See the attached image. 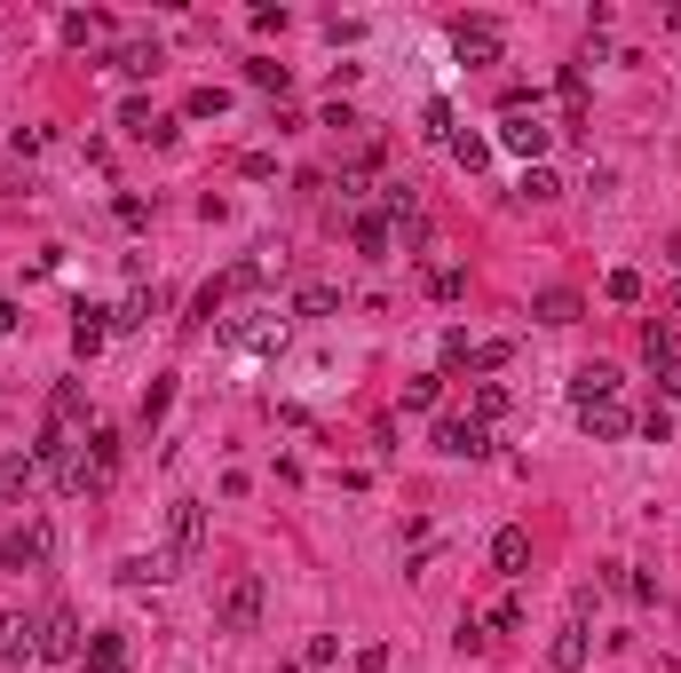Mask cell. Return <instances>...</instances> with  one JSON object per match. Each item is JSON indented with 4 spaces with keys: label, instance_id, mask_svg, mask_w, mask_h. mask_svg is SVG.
Segmentation results:
<instances>
[{
    "label": "cell",
    "instance_id": "15",
    "mask_svg": "<svg viewBox=\"0 0 681 673\" xmlns=\"http://www.w3.org/2000/svg\"><path fill=\"white\" fill-rule=\"evenodd\" d=\"M104 341H112V317L80 301V310H72V357H104Z\"/></svg>",
    "mask_w": 681,
    "mask_h": 673
},
{
    "label": "cell",
    "instance_id": "38",
    "mask_svg": "<svg viewBox=\"0 0 681 673\" xmlns=\"http://www.w3.org/2000/svg\"><path fill=\"white\" fill-rule=\"evenodd\" d=\"M420 135H428V143H452V104H428L420 112Z\"/></svg>",
    "mask_w": 681,
    "mask_h": 673
},
{
    "label": "cell",
    "instance_id": "19",
    "mask_svg": "<svg viewBox=\"0 0 681 673\" xmlns=\"http://www.w3.org/2000/svg\"><path fill=\"white\" fill-rule=\"evenodd\" d=\"M293 665H301V673H333V665H340V634H310V642L293 650Z\"/></svg>",
    "mask_w": 681,
    "mask_h": 673
},
{
    "label": "cell",
    "instance_id": "17",
    "mask_svg": "<svg viewBox=\"0 0 681 673\" xmlns=\"http://www.w3.org/2000/svg\"><path fill=\"white\" fill-rule=\"evenodd\" d=\"M578 310H587V301H578L570 286H547V293L531 301V317H539V325H578Z\"/></svg>",
    "mask_w": 681,
    "mask_h": 673
},
{
    "label": "cell",
    "instance_id": "34",
    "mask_svg": "<svg viewBox=\"0 0 681 673\" xmlns=\"http://www.w3.org/2000/svg\"><path fill=\"white\" fill-rule=\"evenodd\" d=\"M166 404H175V381L159 373V381H151V396H143V428H159V420H166Z\"/></svg>",
    "mask_w": 681,
    "mask_h": 673
},
{
    "label": "cell",
    "instance_id": "33",
    "mask_svg": "<svg viewBox=\"0 0 681 673\" xmlns=\"http://www.w3.org/2000/svg\"><path fill=\"white\" fill-rule=\"evenodd\" d=\"M523 618H531V611H523V594H499V602H492V618H484V626H499V634H516Z\"/></svg>",
    "mask_w": 681,
    "mask_h": 673
},
{
    "label": "cell",
    "instance_id": "43",
    "mask_svg": "<svg viewBox=\"0 0 681 673\" xmlns=\"http://www.w3.org/2000/svg\"><path fill=\"white\" fill-rule=\"evenodd\" d=\"M666 325L681 333V286H666Z\"/></svg>",
    "mask_w": 681,
    "mask_h": 673
},
{
    "label": "cell",
    "instance_id": "40",
    "mask_svg": "<svg viewBox=\"0 0 681 673\" xmlns=\"http://www.w3.org/2000/svg\"><path fill=\"white\" fill-rule=\"evenodd\" d=\"M48 151V127H16V159H41Z\"/></svg>",
    "mask_w": 681,
    "mask_h": 673
},
{
    "label": "cell",
    "instance_id": "27",
    "mask_svg": "<svg viewBox=\"0 0 681 673\" xmlns=\"http://www.w3.org/2000/svg\"><path fill=\"white\" fill-rule=\"evenodd\" d=\"M246 80H254V88H269V95H286V88H293L278 56H254V63H246Z\"/></svg>",
    "mask_w": 681,
    "mask_h": 673
},
{
    "label": "cell",
    "instance_id": "6",
    "mask_svg": "<svg viewBox=\"0 0 681 673\" xmlns=\"http://www.w3.org/2000/svg\"><path fill=\"white\" fill-rule=\"evenodd\" d=\"M41 658H88V634H80V611H41Z\"/></svg>",
    "mask_w": 681,
    "mask_h": 673
},
{
    "label": "cell",
    "instance_id": "25",
    "mask_svg": "<svg viewBox=\"0 0 681 673\" xmlns=\"http://www.w3.org/2000/svg\"><path fill=\"white\" fill-rule=\"evenodd\" d=\"M468 420H484V428L507 420V388H499V381H475V413H468Z\"/></svg>",
    "mask_w": 681,
    "mask_h": 673
},
{
    "label": "cell",
    "instance_id": "26",
    "mask_svg": "<svg viewBox=\"0 0 681 673\" xmlns=\"http://www.w3.org/2000/svg\"><path fill=\"white\" fill-rule=\"evenodd\" d=\"M452 159L468 166V175H484V166H492V143H484V135H452Z\"/></svg>",
    "mask_w": 681,
    "mask_h": 673
},
{
    "label": "cell",
    "instance_id": "29",
    "mask_svg": "<svg viewBox=\"0 0 681 673\" xmlns=\"http://www.w3.org/2000/svg\"><path fill=\"white\" fill-rule=\"evenodd\" d=\"M602 293L619 301V310H634V301H642V269H610V278H602Z\"/></svg>",
    "mask_w": 681,
    "mask_h": 673
},
{
    "label": "cell",
    "instance_id": "18",
    "mask_svg": "<svg viewBox=\"0 0 681 673\" xmlns=\"http://www.w3.org/2000/svg\"><path fill=\"white\" fill-rule=\"evenodd\" d=\"M127 634H88V673H127Z\"/></svg>",
    "mask_w": 681,
    "mask_h": 673
},
{
    "label": "cell",
    "instance_id": "46",
    "mask_svg": "<svg viewBox=\"0 0 681 673\" xmlns=\"http://www.w3.org/2000/svg\"><path fill=\"white\" fill-rule=\"evenodd\" d=\"M286 673H301V665H286Z\"/></svg>",
    "mask_w": 681,
    "mask_h": 673
},
{
    "label": "cell",
    "instance_id": "35",
    "mask_svg": "<svg viewBox=\"0 0 681 673\" xmlns=\"http://www.w3.org/2000/svg\"><path fill=\"white\" fill-rule=\"evenodd\" d=\"M349 673H389V642H357L349 650Z\"/></svg>",
    "mask_w": 681,
    "mask_h": 673
},
{
    "label": "cell",
    "instance_id": "36",
    "mask_svg": "<svg viewBox=\"0 0 681 673\" xmlns=\"http://www.w3.org/2000/svg\"><path fill=\"white\" fill-rule=\"evenodd\" d=\"M56 32H64V48H88V40H95V32H104V24H95V16H80V9H72V16H64V24H56Z\"/></svg>",
    "mask_w": 681,
    "mask_h": 673
},
{
    "label": "cell",
    "instance_id": "16",
    "mask_svg": "<svg viewBox=\"0 0 681 673\" xmlns=\"http://www.w3.org/2000/svg\"><path fill=\"white\" fill-rule=\"evenodd\" d=\"M159 63H166L159 40H127V48H112V72H119V80H151Z\"/></svg>",
    "mask_w": 681,
    "mask_h": 673
},
{
    "label": "cell",
    "instance_id": "12",
    "mask_svg": "<svg viewBox=\"0 0 681 673\" xmlns=\"http://www.w3.org/2000/svg\"><path fill=\"white\" fill-rule=\"evenodd\" d=\"M41 658V618H0V665H32Z\"/></svg>",
    "mask_w": 681,
    "mask_h": 673
},
{
    "label": "cell",
    "instance_id": "45",
    "mask_svg": "<svg viewBox=\"0 0 681 673\" xmlns=\"http://www.w3.org/2000/svg\"><path fill=\"white\" fill-rule=\"evenodd\" d=\"M666 262H673V269H681V230H673V239H666Z\"/></svg>",
    "mask_w": 681,
    "mask_h": 673
},
{
    "label": "cell",
    "instance_id": "28",
    "mask_svg": "<svg viewBox=\"0 0 681 673\" xmlns=\"http://www.w3.org/2000/svg\"><path fill=\"white\" fill-rule=\"evenodd\" d=\"M428 293H436V301H460V293H468V269L436 262V269H428Z\"/></svg>",
    "mask_w": 681,
    "mask_h": 673
},
{
    "label": "cell",
    "instance_id": "13",
    "mask_svg": "<svg viewBox=\"0 0 681 673\" xmlns=\"http://www.w3.org/2000/svg\"><path fill=\"white\" fill-rule=\"evenodd\" d=\"M492 570H499V579H523V570H531V531L523 523H507L492 538Z\"/></svg>",
    "mask_w": 681,
    "mask_h": 673
},
{
    "label": "cell",
    "instance_id": "41",
    "mask_svg": "<svg viewBox=\"0 0 681 673\" xmlns=\"http://www.w3.org/2000/svg\"><path fill=\"white\" fill-rule=\"evenodd\" d=\"M642 436H650V444H666V436H673V413H666V404H650V420H642Z\"/></svg>",
    "mask_w": 681,
    "mask_h": 673
},
{
    "label": "cell",
    "instance_id": "8",
    "mask_svg": "<svg viewBox=\"0 0 681 673\" xmlns=\"http://www.w3.org/2000/svg\"><path fill=\"white\" fill-rule=\"evenodd\" d=\"M436 452H452V460H484V452H492V428H484V420H436Z\"/></svg>",
    "mask_w": 681,
    "mask_h": 673
},
{
    "label": "cell",
    "instance_id": "4",
    "mask_svg": "<svg viewBox=\"0 0 681 673\" xmlns=\"http://www.w3.org/2000/svg\"><path fill=\"white\" fill-rule=\"evenodd\" d=\"M499 143L516 151L523 166H547V143H555V127L539 119V112H499Z\"/></svg>",
    "mask_w": 681,
    "mask_h": 673
},
{
    "label": "cell",
    "instance_id": "23",
    "mask_svg": "<svg viewBox=\"0 0 681 673\" xmlns=\"http://www.w3.org/2000/svg\"><path fill=\"white\" fill-rule=\"evenodd\" d=\"M293 310H301V317H333V310H340V286H325V278H310V286H301V293H293Z\"/></svg>",
    "mask_w": 681,
    "mask_h": 673
},
{
    "label": "cell",
    "instance_id": "2",
    "mask_svg": "<svg viewBox=\"0 0 681 673\" xmlns=\"http://www.w3.org/2000/svg\"><path fill=\"white\" fill-rule=\"evenodd\" d=\"M0 562H9V570H48V562H56V523H48V515L16 523L9 538H0Z\"/></svg>",
    "mask_w": 681,
    "mask_h": 673
},
{
    "label": "cell",
    "instance_id": "39",
    "mask_svg": "<svg viewBox=\"0 0 681 673\" xmlns=\"http://www.w3.org/2000/svg\"><path fill=\"white\" fill-rule=\"evenodd\" d=\"M484 642H492V626L475 618V611H460V650H484Z\"/></svg>",
    "mask_w": 681,
    "mask_h": 673
},
{
    "label": "cell",
    "instance_id": "37",
    "mask_svg": "<svg viewBox=\"0 0 681 673\" xmlns=\"http://www.w3.org/2000/svg\"><path fill=\"white\" fill-rule=\"evenodd\" d=\"M436 396H445V381L428 373V381H413V388H404V413H436Z\"/></svg>",
    "mask_w": 681,
    "mask_h": 673
},
{
    "label": "cell",
    "instance_id": "7",
    "mask_svg": "<svg viewBox=\"0 0 681 673\" xmlns=\"http://www.w3.org/2000/svg\"><path fill=\"white\" fill-rule=\"evenodd\" d=\"M452 56L460 63H499V24L492 16H460L452 24Z\"/></svg>",
    "mask_w": 681,
    "mask_h": 673
},
{
    "label": "cell",
    "instance_id": "3",
    "mask_svg": "<svg viewBox=\"0 0 681 673\" xmlns=\"http://www.w3.org/2000/svg\"><path fill=\"white\" fill-rule=\"evenodd\" d=\"M215 626H222V634H254V626H262V570H238V579L222 587Z\"/></svg>",
    "mask_w": 681,
    "mask_h": 673
},
{
    "label": "cell",
    "instance_id": "22",
    "mask_svg": "<svg viewBox=\"0 0 681 673\" xmlns=\"http://www.w3.org/2000/svg\"><path fill=\"white\" fill-rule=\"evenodd\" d=\"M80 413H88V388H80V381H64V388L48 396V428H72Z\"/></svg>",
    "mask_w": 681,
    "mask_h": 673
},
{
    "label": "cell",
    "instance_id": "10",
    "mask_svg": "<svg viewBox=\"0 0 681 673\" xmlns=\"http://www.w3.org/2000/svg\"><path fill=\"white\" fill-rule=\"evenodd\" d=\"M578 428H587V436H595V444H619V436L634 428V413H626V404H619V396H610V404H578Z\"/></svg>",
    "mask_w": 681,
    "mask_h": 673
},
{
    "label": "cell",
    "instance_id": "30",
    "mask_svg": "<svg viewBox=\"0 0 681 673\" xmlns=\"http://www.w3.org/2000/svg\"><path fill=\"white\" fill-rule=\"evenodd\" d=\"M507 357H516V341H475V349H468V373H499Z\"/></svg>",
    "mask_w": 681,
    "mask_h": 673
},
{
    "label": "cell",
    "instance_id": "21",
    "mask_svg": "<svg viewBox=\"0 0 681 673\" xmlns=\"http://www.w3.org/2000/svg\"><path fill=\"white\" fill-rule=\"evenodd\" d=\"M389 239H396L389 214H357V254H365V262H381V254H389Z\"/></svg>",
    "mask_w": 681,
    "mask_h": 673
},
{
    "label": "cell",
    "instance_id": "44",
    "mask_svg": "<svg viewBox=\"0 0 681 673\" xmlns=\"http://www.w3.org/2000/svg\"><path fill=\"white\" fill-rule=\"evenodd\" d=\"M0 333H16V301H0Z\"/></svg>",
    "mask_w": 681,
    "mask_h": 673
},
{
    "label": "cell",
    "instance_id": "42",
    "mask_svg": "<svg viewBox=\"0 0 681 673\" xmlns=\"http://www.w3.org/2000/svg\"><path fill=\"white\" fill-rule=\"evenodd\" d=\"M650 373H658V388H666V396H681V357H658Z\"/></svg>",
    "mask_w": 681,
    "mask_h": 673
},
{
    "label": "cell",
    "instance_id": "11",
    "mask_svg": "<svg viewBox=\"0 0 681 673\" xmlns=\"http://www.w3.org/2000/svg\"><path fill=\"white\" fill-rule=\"evenodd\" d=\"M587 658H595V634L570 618V626L555 634V642H547V665H555V673H587Z\"/></svg>",
    "mask_w": 681,
    "mask_h": 673
},
{
    "label": "cell",
    "instance_id": "24",
    "mask_svg": "<svg viewBox=\"0 0 681 673\" xmlns=\"http://www.w3.org/2000/svg\"><path fill=\"white\" fill-rule=\"evenodd\" d=\"M555 88H563V112H570V127H578V119H587V63H563Z\"/></svg>",
    "mask_w": 681,
    "mask_h": 673
},
{
    "label": "cell",
    "instance_id": "31",
    "mask_svg": "<svg viewBox=\"0 0 681 673\" xmlns=\"http://www.w3.org/2000/svg\"><path fill=\"white\" fill-rule=\"evenodd\" d=\"M222 112H230L222 88H191V104H183V119H222Z\"/></svg>",
    "mask_w": 681,
    "mask_h": 673
},
{
    "label": "cell",
    "instance_id": "32",
    "mask_svg": "<svg viewBox=\"0 0 681 673\" xmlns=\"http://www.w3.org/2000/svg\"><path fill=\"white\" fill-rule=\"evenodd\" d=\"M151 310H159V293H143V286H135V293L119 301V317H112V325H151Z\"/></svg>",
    "mask_w": 681,
    "mask_h": 673
},
{
    "label": "cell",
    "instance_id": "14",
    "mask_svg": "<svg viewBox=\"0 0 681 673\" xmlns=\"http://www.w3.org/2000/svg\"><path fill=\"white\" fill-rule=\"evenodd\" d=\"M119 579H127V587H166V579H183V570H175V555H166V547H151V555H127Z\"/></svg>",
    "mask_w": 681,
    "mask_h": 673
},
{
    "label": "cell",
    "instance_id": "1",
    "mask_svg": "<svg viewBox=\"0 0 681 673\" xmlns=\"http://www.w3.org/2000/svg\"><path fill=\"white\" fill-rule=\"evenodd\" d=\"M166 555H175V570H191L207 555V499H175L166 508Z\"/></svg>",
    "mask_w": 681,
    "mask_h": 673
},
{
    "label": "cell",
    "instance_id": "9",
    "mask_svg": "<svg viewBox=\"0 0 681 673\" xmlns=\"http://www.w3.org/2000/svg\"><path fill=\"white\" fill-rule=\"evenodd\" d=\"M619 388H626V373H619V364H602V357H595V364H578V373H570V396H578V404H610Z\"/></svg>",
    "mask_w": 681,
    "mask_h": 673
},
{
    "label": "cell",
    "instance_id": "20",
    "mask_svg": "<svg viewBox=\"0 0 681 673\" xmlns=\"http://www.w3.org/2000/svg\"><path fill=\"white\" fill-rule=\"evenodd\" d=\"M516 198H523V207H547V198H563V183H555V166H523V183H516Z\"/></svg>",
    "mask_w": 681,
    "mask_h": 673
},
{
    "label": "cell",
    "instance_id": "5",
    "mask_svg": "<svg viewBox=\"0 0 681 673\" xmlns=\"http://www.w3.org/2000/svg\"><path fill=\"white\" fill-rule=\"evenodd\" d=\"M222 341L230 349H278L286 341V310H238V317H222Z\"/></svg>",
    "mask_w": 681,
    "mask_h": 673
}]
</instances>
